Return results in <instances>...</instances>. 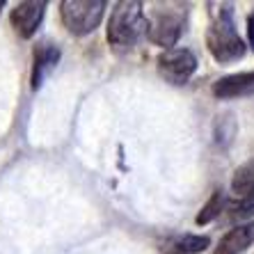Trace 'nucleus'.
Wrapping results in <instances>:
<instances>
[{
	"label": "nucleus",
	"instance_id": "1",
	"mask_svg": "<svg viewBox=\"0 0 254 254\" xmlns=\"http://www.w3.org/2000/svg\"><path fill=\"white\" fill-rule=\"evenodd\" d=\"M142 35H147V16L142 2L122 0L117 2L108 21V42L117 51H126L137 44Z\"/></svg>",
	"mask_w": 254,
	"mask_h": 254
},
{
	"label": "nucleus",
	"instance_id": "2",
	"mask_svg": "<svg viewBox=\"0 0 254 254\" xmlns=\"http://www.w3.org/2000/svg\"><path fill=\"white\" fill-rule=\"evenodd\" d=\"M206 46L218 62H236L245 55V42L236 32L229 5H222L206 32Z\"/></svg>",
	"mask_w": 254,
	"mask_h": 254
},
{
	"label": "nucleus",
	"instance_id": "3",
	"mask_svg": "<svg viewBox=\"0 0 254 254\" xmlns=\"http://www.w3.org/2000/svg\"><path fill=\"white\" fill-rule=\"evenodd\" d=\"M106 7L103 0H64L60 2V18L71 35H89L99 28Z\"/></svg>",
	"mask_w": 254,
	"mask_h": 254
},
{
	"label": "nucleus",
	"instance_id": "4",
	"mask_svg": "<svg viewBox=\"0 0 254 254\" xmlns=\"http://www.w3.org/2000/svg\"><path fill=\"white\" fill-rule=\"evenodd\" d=\"M184 30V12L181 9H156L151 18H147V37L156 46L170 51L179 42Z\"/></svg>",
	"mask_w": 254,
	"mask_h": 254
},
{
	"label": "nucleus",
	"instance_id": "5",
	"mask_svg": "<svg viewBox=\"0 0 254 254\" xmlns=\"http://www.w3.org/2000/svg\"><path fill=\"white\" fill-rule=\"evenodd\" d=\"M156 64L158 73L170 85H186L197 71V58L188 48H170L158 55Z\"/></svg>",
	"mask_w": 254,
	"mask_h": 254
},
{
	"label": "nucleus",
	"instance_id": "6",
	"mask_svg": "<svg viewBox=\"0 0 254 254\" xmlns=\"http://www.w3.org/2000/svg\"><path fill=\"white\" fill-rule=\"evenodd\" d=\"M44 14H46V2H37V0H25V2H18L16 7L9 14V23L16 30L18 37L30 39V37L37 32V28L42 25Z\"/></svg>",
	"mask_w": 254,
	"mask_h": 254
},
{
	"label": "nucleus",
	"instance_id": "7",
	"mask_svg": "<svg viewBox=\"0 0 254 254\" xmlns=\"http://www.w3.org/2000/svg\"><path fill=\"white\" fill-rule=\"evenodd\" d=\"M254 94V71L245 73H231L213 83V96L218 99H238V96Z\"/></svg>",
	"mask_w": 254,
	"mask_h": 254
},
{
	"label": "nucleus",
	"instance_id": "8",
	"mask_svg": "<svg viewBox=\"0 0 254 254\" xmlns=\"http://www.w3.org/2000/svg\"><path fill=\"white\" fill-rule=\"evenodd\" d=\"M254 243V222H245L234 229H229L225 236L220 238L218 248L213 254H241Z\"/></svg>",
	"mask_w": 254,
	"mask_h": 254
},
{
	"label": "nucleus",
	"instance_id": "9",
	"mask_svg": "<svg viewBox=\"0 0 254 254\" xmlns=\"http://www.w3.org/2000/svg\"><path fill=\"white\" fill-rule=\"evenodd\" d=\"M60 60V51L51 44H42L39 48H35V60H32V78H30V83H32V89H39L44 83V78L55 69Z\"/></svg>",
	"mask_w": 254,
	"mask_h": 254
},
{
	"label": "nucleus",
	"instance_id": "10",
	"mask_svg": "<svg viewBox=\"0 0 254 254\" xmlns=\"http://www.w3.org/2000/svg\"><path fill=\"white\" fill-rule=\"evenodd\" d=\"M211 245L208 236L197 234H184V236H172L160 243V254H199Z\"/></svg>",
	"mask_w": 254,
	"mask_h": 254
},
{
	"label": "nucleus",
	"instance_id": "11",
	"mask_svg": "<svg viewBox=\"0 0 254 254\" xmlns=\"http://www.w3.org/2000/svg\"><path fill=\"white\" fill-rule=\"evenodd\" d=\"M231 190L238 197H254V160L236 170L234 181H231Z\"/></svg>",
	"mask_w": 254,
	"mask_h": 254
},
{
	"label": "nucleus",
	"instance_id": "12",
	"mask_svg": "<svg viewBox=\"0 0 254 254\" xmlns=\"http://www.w3.org/2000/svg\"><path fill=\"white\" fill-rule=\"evenodd\" d=\"M222 206H225V197H222V192L220 190H215L211 195V199L201 206V211L197 213V218H195V222L199 227H204V225H208V222H213V220L218 218L220 213H222Z\"/></svg>",
	"mask_w": 254,
	"mask_h": 254
},
{
	"label": "nucleus",
	"instance_id": "13",
	"mask_svg": "<svg viewBox=\"0 0 254 254\" xmlns=\"http://www.w3.org/2000/svg\"><path fill=\"white\" fill-rule=\"evenodd\" d=\"M254 213V197H238L236 204H231V215L234 218H248Z\"/></svg>",
	"mask_w": 254,
	"mask_h": 254
},
{
	"label": "nucleus",
	"instance_id": "14",
	"mask_svg": "<svg viewBox=\"0 0 254 254\" xmlns=\"http://www.w3.org/2000/svg\"><path fill=\"white\" fill-rule=\"evenodd\" d=\"M248 37H250V46L254 48V12L248 18Z\"/></svg>",
	"mask_w": 254,
	"mask_h": 254
},
{
	"label": "nucleus",
	"instance_id": "15",
	"mask_svg": "<svg viewBox=\"0 0 254 254\" xmlns=\"http://www.w3.org/2000/svg\"><path fill=\"white\" fill-rule=\"evenodd\" d=\"M2 5H5V2H2V0H0V9H2Z\"/></svg>",
	"mask_w": 254,
	"mask_h": 254
}]
</instances>
